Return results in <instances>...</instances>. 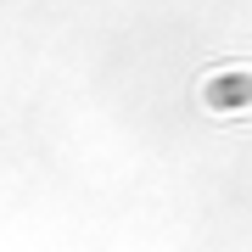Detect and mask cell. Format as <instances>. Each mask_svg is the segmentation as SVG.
Returning <instances> with one entry per match:
<instances>
[{
    "instance_id": "cell-1",
    "label": "cell",
    "mask_w": 252,
    "mask_h": 252,
    "mask_svg": "<svg viewBox=\"0 0 252 252\" xmlns=\"http://www.w3.org/2000/svg\"><path fill=\"white\" fill-rule=\"evenodd\" d=\"M202 101L219 107V112H224V107H247V101H252V73H219V79L202 90Z\"/></svg>"
}]
</instances>
